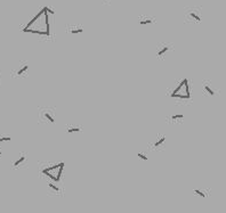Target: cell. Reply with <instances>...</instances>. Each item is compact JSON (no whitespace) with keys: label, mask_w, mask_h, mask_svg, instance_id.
<instances>
[{"label":"cell","mask_w":226,"mask_h":213,"mask_svg":"<svg viewBox=\"0 0 226 213\" xmlns=\"http://www.w3.org/2000/svg\"><path fill=\"white\" fill-rule=\"evenodd\" d=\"M45 116H46L47 120H49V122H52V123H54V122H55V120L53 119V116H52V115H49L48 113H46V114H45Z\"/></svg>","instance_id":"cell-8"},{"label":"cell","mask_w":226,"mask_h":213,"mask_svg":"<svg viewBox=\"0 0 226 213\" xmlns=\"http://www.w3.org/2000/svg\"><path fill=\"white\" fill-rule=\"evenodd\" d=\"M11 139L9 137H4V138H0V141H11Z\"/></svg>","instance_id":"cell-13"},{"label":"cell","mask_w":226,"mask_h":213,"mask_svg":"<svg viewBox=\"0 0 226 213\" xmlns=\"http://www.w3.org/2000/svg\"><path fill=\"white\" fill-rule=\"evenodd\" d=\"M24 160H25V156H22L21 158H18L16 162H14V167H17V165H20V164H21V163H22Z\"/></svg>","instance_id":"cell-3"},{"label":"cell","mask_w":226,"mask_h":213,"mask_svg":"<svg viewBox=\"0 0 226 213\" xmlns=\"http://www.w3.org/2000/svg\"><path fill=\"white\" fill-rule=\"evenodd\" d=\"M138 156H139V158H142L143 161H147V157H146V156H145L144 154H140V153H139Z\"/></svg>","instance_id":"cell-12"},{"label":"cell","mask_w":226,"mask_h":213,"mask_svg":"<svg viewBox=\"0 0 226 213\" xmlns=\"http://www.w3.org/2000/svg\"><path fill=\"white\" fill-rule=\"evenodd\" d=\"M49 187H50V188H53L54 190H56V191H58V188L56 187V186H54L53 184H49Z\"/></svg>","instance_id":"cell-15"},{"label":"cell","mask_w":226,"mask_h":213,"mask_svg":"<svg viewBox=\"0 0 226 213\" xmlns=\"http://www.w3.org/2000/svg\"><path fill=\"white\" fill-rule=\"evenodd\" d=\"M107 1H109V0H107Z\"/></svg>","instance_id":"cell-17"},{"label":"cell","mask_w":226,"mask_h":213,"mask_svg":"<svg viewBox=\"0 0 226 213\" xmlns=\"http://www.w3.org/2000/svg\"><path fill=\"white\" fill-rule=\"evenodd\" d=\"M28 69H29V66H28V65H25V66H24L23 69H21V70H20V71H18V72H17V74H18V75H21V74H22V73H24V72H25V71H26V70H28Z\"/></svg>","instance_id":"cell-7"},{"label":"cell","mask_w":226,"mask_h":213,"mask_svg":"<svg viewBox=\"0 0 226 213\" xmlns=\"http://www.w3.org/2000/svg\"><path fill=\"white\" fill-rule=\"evenodd\" d=\"M163 141H164V138H161L160 140H159V141H157V143L154 144V146H155V147H158V146H160V145L162 144Z\"/></svg>","instance_id":"cell-10"},{"label":"cell","mask_w":226,"mask_h":213,"mask_svg":"<svg viewBox=\"0 0 226 213\" xmlns=\"http://www.w3.org/2000/svg\"><path fill=\"white\" fill-rule=\"evenodd\" d=\"M151 23H152V19H150V18L139 19V24H140V25H146V24H151Z\"/></svg>","instance_id":"cell-2"},{"label":"cell","mask_w":226,"mask_h":213,"mask_svg":"<svg viewBox=\"0 0 226 213\" xmlns=\"http://www.w3.org/2000/svg\"><path fill=\"white\" fill-rule=\"evenodd\" d=\"M1 154H2V153H1V150H0V155H1Z\"/></svg>","instance_id":"cell-16"},{"label":"cell","mask_w":226,"mask_h":213,"mask_svg":"<svg viewBox=\"0 0 226 213\" xmlns=\"http://www.w3.org/2000/svg\"><path fill=\"white\" fill-rule=\"evenodd\" d=\"M78 131H80V129H78V128H72V129H69V130H68V132H69V133L78 132Z\"/></svg>","instance_id":"cell-9"},{"label":"cell","mask_w":226,"mask_h":213,"mask_svg":"<svg viewBox=\"0 0 226 213\" xmlns=\"http://www.w3.org/2000/svg\"><path fill=\"white\" fill-rule=\"evenodd\" d=\"M194 193H197V195H199V196H201V197H204V196H206V195H204V193H202V191H201V190H194Z\"/></svg>","instance_id":"cell-11"},{"label":"cell","mask_w":226,"mask_h":213,"mask_svg":"<svg viewBox=\"0 0 226 213\" xmlns=\"http://www.w3.org/2000/svg\"><path fill=\"white\" fill-rule=\"evenodd\" d=\"M168 49H169L168 47H163L162 49H161V50H160V52H158V55H159V56H161V55H163V54H164V52H167V50H168Z\"/></svg>","instance_id":"cell-6"},{"label":"cell","mask_w":226,"mask_h":213,"mask_svg":"<svg viewBox=\"0 0 226 213\" xmlns=\"http://www.w3.org/2000/svg\"><path fill=\"white\" fill-rule=\"evenodd\" d=\"M188 15H190V17L193 18V19H195L197 22H200V21H201V16H200L199 14H197L195 12H190Z\"/></svg>","instance_id":"cell-1"},{"label":"cell","mask_w":226,"mask_h":213,"mask_svg":"<svg viewBox=\"0 0 226 213\" xmlns=\"http://www.w3.org/2000/svg\"><path fill=\"white\" fill-rule=\"evenodd\" d=\"M204 89H206V90L208 91V93H209V95H212V96H214V95H215L214 90H212V89H211V88H210V87H209V86H207V84L204 86Z\"/></svg>","instance_id":"cell-4"},{"label":"cell","mask_w":226,"mask_h":213,"mask_svg":"<svg viewBox=\"0 0 226 213\" xmlns=\"http://www.w3.org/2000/svg\"><path fill=\"white\" fill-rule=\"evenodd\" d=\"M182 117H183V115H182V114H178V115H173V117H171V119L176 120V119H182Z\"/></svg>","instance_id":"cell-14"},{"label":"cell","mask_w":226,"mask_h":213,"mask_svg":"<svg viewBox=\"0 0 226 213\" xmlns=\"http://www.w3.org/2000/svg\"><path fill=\"white\" fill-rule=\"evenodd\" d=\"M82 31H83L82 29H77V30H71L70 32H71L72 34H79V33H82Z\"/></svg>","instance_id":"cell-5"}]
</instances>
